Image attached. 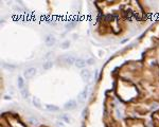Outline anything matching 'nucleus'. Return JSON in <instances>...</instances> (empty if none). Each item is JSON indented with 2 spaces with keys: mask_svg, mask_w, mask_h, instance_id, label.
Returning a JSON list of instances; mask_svg holds the SVG:
<instances>
[{
  "mask_svg": "<svg viewBox=\"0 0 159 127\" xmlns=\"http://www.w3.org/2000/svg\"><path fill=\"white\" fill-rule=\"evenodd\" d=\"M35 74H36V69L35 68H29V69H27L26 71L23 72V77L24 79H30L35 75Z\"/></svg>",
  "mask_w": 159,
  "mask_h": 127,
  "instance_id": "nucleus-1",
  "label": "nucleus"
},
{
  "mask_svg": "<svg viewBox=\"0 0 159 127\" xmlns=\"http://www.w3.org/2000/svg\"><path fill=\"white\" fill-rule=\"evenodd\" d=\"M75 107H76V102L73 100L68 101L64 105V108H65L66 110H73V109H75Z\"/></svg>",
  "mask_w": 159,
  "mask_h": 127,
  "instance_id": "nucleus-2",
  "label": "nucleus"
},
{
  "mask_svg": "<svg viewBox=\"0 0 159 127\" xmlns=\"http://www.w3.org/2000/svg\"><path fill=\"white\" fill-rule=\"evenodd\" d=\"M81 77H82L83 80H85V82H89V79L91 77V74H90V72L88 71V70L83 69L82 71H81Z\"/></svg>",
  "mask_w": 159,
  "mask_h": 127,
  "instance_id": "nucleus-3",
  "label": "nucleus"
},
{
  "mask_svg": "<svg viewBox=\"0 0 159 127\" xmlns=\"http://www.w3.org/2000/svg\"><path fill=\"white\" fill-rule=\"evenodd\" d=\"M45 42L48 47H52V46L55 44V38L53 37L52 35H48V36L45 38Z\"/></svg>",
  "mask_w": 159,
  "mask_h": 127,
  "instance_id": "nucleus-4",
  "label": "nucleus"
},
{
  "mask_svg": "<svg viewBox=\"0 0 159 127\" xmlns=\"http://www.w3.org/2000/svg\"><path fill=\"white\" fill-rule=\"evenodd\" d=\"M87 95H88V88L86 87V88H85V89L82 91V92L80 93V95H79V102L83 103V102L87 98Z\"/></svg>",
  "mask_w": 159,
  "mask_h": 127,
  "instance_id": "nucleus-5",
  "label": "nucleus"
},
{
  "mask_svg": "<svg viewBox=\"0 0 159 127\" xmlns=\"http://www.w3.org/2000/svg\"><path fill=\"white\" fill-rule=\"evenodd\" d=\"M75 62H76V59L72 55H67L65 57V63L68 64V65H73V64H75Z\"/></svg>",
  "mask_w": 159,
  "mask_h": 127,
  "instance_id": "nucleus-6",
  "label": "nucleus"
},
{
  "mask_svg": "<svg viewBox=\"0 0 159 127\" xmlns=\"http://www.w3.org/2000/svg\"><path fill=\"white\" fill-rule=\"evenodd\" d=\"M74 65H75L76 68H84V67L86 66V61H84L82 58H77Z\"/></svg>",
  "mask_w": 159,
  "mask_h": 127,
  "instance_id": "nucleus-7",
  "label": "nucleus"
},
{
  "mask_svg": "<svg viewBox=\"0 0 159 127\" xmlns=\"http://www.w3.org/2000/svg\"><path fill=\"white\" fill-rule=\"evenodd\" d=\"M46 108H47V110L52 111V112L59 111V107H57V106H55V105H46Z\"/></svg>",
  "mask_w": 159,
  "mask_h": 127,
  "instance_id": "nucleus-8",
  "label": "nucleus"
},
{
  "mask_svg": "<svg viewBox=\"0 0 159 127\" xmlns=\"http://www.w3.org/2000/svg\"><path fill=\"white\" fill-rule=\"evenodd\" d=\"M17 84H18V88H19L20 90L23 89V88H24V80H23V77L19 76L18 79H17Z\"/></svg>",
  "mask_w": 159,
  "mask_h": 127,
  "instance_id": "nucleus-9",
  "label": "nucleus"
},
{
  "mask_svg": "<svg viewBox=\"0 0 159 127\" xmlns=\"http://www.w3.org/2000/svg\"><path fill=\"white\" fill-rule=\"evenodd\" d=\"M52 67H53V63L52 62H47V63L44 64L42 68H44V70H49V69H51Z\"/></svg>",
  "mask_w": 159,
  "mask_h": 127,
  "instance_id": "nucleus-10",
  "label": "nucleus"
},
{
  "mask_svg": "<svg viewBox=\"0 0 159 127\" xmlns=\"http://www.w3.org/2000/svg\"><path fill=\"white\" fill-rule=\"evenodd\" d=\"M33 104H34V106H35L36 108H38V109H40V108H41L40 102H39V100H38L37 97H34V98H33Z\"/></svg>",
  "mask_w": 159,
  "mask_h": 127,
  "instance_id": "nucleus-11",
  "label": "nucleus"
},
{
  "mask_svg": "<svg viewBox=\"0 0 159 127\" xmlns=\"http://www.w3.org/2000/svg\"><path fill=\"white\" fill-rule=\"evenodd\" d=\"M20 91H21V95H22L23 98H27L28 96H29V92H28V89H27L26 87H24L23 89H21Z\"/></svg>",
  "mask_w": 159,
  "mask_h": 127,
  "instance_id": "nucleus-12",
  "label": "nucleus"
},
{
  "mask_svg": "<svg viewBox=\"0 0 159 127\" xmlns=\"http://www.w3.org/2000/svg\"><path fill=\"white\" fill-rule=\"evenodd\" d=\"M2 66H3V68L9 69V70H13V69H15V66H12V65H6V64H2Z\"/></svg>",
  "mask_w": 159,
  "mask_h": 127,
  "instance_id": "nucleus-13",
  "label": "nucleus"
},
{
  "mask_svg": "<svg viewBox=\"0 0 159 127\" xmlns=\"http://www.w3.org/2000/svg\"><path fill=\"white\" fill-rule=\"evenodd\" d=\"M76 24V21H73V22H70V23H67L66 24V28L67 29H71V28H73L74 26Z\"/></svg>",
  "mask_w": 159,
  "mask_h": 127,
  "instance_id": "nucleus-14",
  "label": "nucleus"
},
{
  "mask_svg": "<svg viewBox=\"0 0 159 127\" xmlns=\"http://www.w3.org/2000/svg\"><path fill=\"white\" fill-rule=\"evenodd\" d=\"M69 45H70L69 41H64L63 44H62V48L63 49H68L69 48Z\"/></svg>",
  "mask_w": 159,
  "mask_h": 127,
  "instance_id": "nucleus-15",
  "label": "nucleus"
},
{
  "mask_svg": "<svg viewBox=\"0 0 159 127\" xmlns=\"http://www.w3.org/2000/svg\"><path fill=\"white\" fill-rule=\"evenodd\" d=\"M62 120H64V121H66L67 123H69L70 121H71V120H70V118H69L68 115H63V116H62Z\"/></svg>",
  "mask_w": 159,
  "mask_h": 127,
  "instance_id": "nucleus-16",
  "label": "nucleus"
},
{
  "mask_svg": "<svg viewBox=\"0 0 159 127\" xmlns=\"http://www.w3.org/2000/svg\"><path fill=\"white\" fill-rule=\"evenodd\" d=\"M86 64H88V65H93V64H94V59H92V58L87 59V61H86Z\"/></svg>",
  "mask_w": 159,
  "mask_h": 127,
  "instance_id": "nucleus-17",
  "label": "nucleus"
},
{
  "mask_svg": "<svg viewBox=\"0 0 159 127\" xmlns=\"http://www.w3.org/2000/svg\"><path fill=\"white\" fill-rule=\"evenodd\" d=\"M30 122H32V124H34V125H36V124H37V120H33V119H31V120H30Z\"/></svg>",
  "mask_w": 159,
  "mask_h": 127,
  "instance_id": "nucleus-18",
  "label": "nucleus"
},
{
  "mask_svg": "<svg viewBox=\"0 0 159 127\" xmlns=\"http://www.w3.org/2000/svg\"><path fill=\"white\" fill-rule=\"evenodd\" d=\"M51 54H52V53H51V52H49L48 54H47V55L45 56V58H48V57H50V56H51Z\"/></svg>",
  "mask_w": 159,
  "mask_h": 127,
  "instance_id": "nucleus-19",
  "label": "nucleus"
},
{
  "mask_svg": "<svg viewBox=\"0 0 159 127\" xmlns=\"http://www.w3.org/2000/svg\"><path fill=\"white\" fill-rule=\"evenodd\" d=\"M57 126H61V127H64V124L62 122H57Z\"/></svg>",
  "mask_w": 159,
  "mask_h": 127,
  "instance_id": "nucleus-20",
  "label": "nucleus"
},
{
  "mask_svg": "<svg viewBox=\"0 0 159 127\" xmlns=\"http://www.w3.org/2000/svg\"><path fill=\"white\" fill-rule=\"evenodd\" d=\"M4 98H5V100H11V97L9 96V95H5V96H4Z\"/></svg>",
  "mask_w": 159,
  "mask_h": 127,
  "instance_id": "nucleus-21",
  "label": "nucleus"
}]
</instances>
